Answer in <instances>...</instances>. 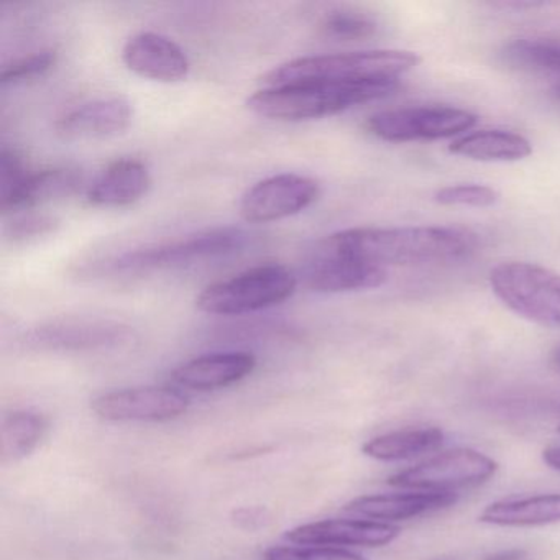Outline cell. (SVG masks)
<instances>
[{
    "instance_id": "1",
    "label": "cell",
    "mask_w": 560,
    "mask_h": 560,
    "mask_svg": "<svg viewBox=\"0 0 560 560\" xmlns=\"http://www.w3.org/2000/svg\"><path fill=\"white\" fill-rule=\"evenodd\" d=\"M477 247V235L467 229L406 225L357 228L337 232L320 244L319 250L365 261L386 270V267L464 260Z\"/></svg>"
},
{
    "instance_id": "2",
    "label": "cell",
    "mask_w": 560,
    "mask_h": 560,
    "mask_svg": "<svg viewBox=\"0 0 560 560\" xmlns=\"http://www.w3.org/2000/svg\"><path fill=\"white\" fill-rule=\"evenodd\" d=\"M398 90V83H303L265 88L248 97L247 107L257 116L283 122L323 119L350 107L383 100Z\"/></svg>"
},
{
    "instance_id": "3",
    "label": "cell",
    "mask_w": 560,
    "mask_h": 560,
    "mask_svg": "<svg viewBox=\"0 0 560 560\" xmlns=\"http://www.w3.org/2000/svg\"><path fill=\"white\" fill-rule=\"evenodd\" d=\"M421 63V57L405 50L355 51V54L320 55L288 61L261 77L265 88L303 83H363L386 81L399 83L402 77Z\"/></svg>"
},
{
    "instance_id": "4",
    "label": "cell",
    "mask_w": 560,
    "mask_h": 560,
    "mask_svg": "<svg viewBox=\"0 0 560 560\" xmlns=\"http://www.w3.org/2000/svg\"><path fill=\"white\" fill-rule=\"evenodd\" d=\"M296 277L283 265H260L229 280L209 284L196 306L214 316H242L268 310L293 296Z\"/></svg>"
},
{
    "instance_id": "5",
    "label": "cell",
    "mask_w": 560,
    "mask_h": 560,
    "mask_svg": "<svg viewBox=\"0 0 560 560\" xmlns=\"http://www.w3.org/2000/svg\"><path fill=\"white\" fill-rule=\"evenodd\" d=\"M498 300L517 316L560 329V275L527 261H504L490 273Z\"/></svg>"
},
{
    "instance_id": "6",
    "label": "cell",
    "mask_w": 560,
    "mask_h": 560,
    "mask_svg": "<svg viewBox=\"0 0 560 560\" xmlns=\"http://www.w3.org/2000/svg\"><path fill=\"white\" fill-rule=\"evenodd\" d=\"M247 237L242 229H209L199 234L188 235L182 241L124 254L114 261L113 270L117 273H147L185 267L195 261L235 254L247 244Z\"/></svg>"
},
{
    "instance_id": "7",
    "label": "cell",
    "mask_w": 560,
    "mask_h": 560,
    "mask_svg": "<svg viewBox=\"0 0 560 560\" xmlns=\"http://www.w3.org/2000/svg\"><path fill=\"white\" fill-rule=\"evenodd\" d=\"M475 124L477 116L465 109L419 106L375 114L366 122V129L385 142H432L462 136Z\"/></svg>"
},
{
    "instance_id": "8",
    "label": "cell",
    "mask_w": 560,
    "mask_h": 560,
    "mask_svg": "<svg viewBox=\"0 0 560 560\" xmlns=\"http://www.w3.org/2000/svg\"><path fill=\"white\" fill-rule=\"evenodd\" d=\"M498 464L474 448H452L406 468L388 478L396 488L416 491H452L455 488L477 487L494 477Z\"/></svg>"
},
{
    "instance_id": "9",
    "label": "cell",
    "mask_w": 560,
    "mask_h": 560,
    "mask_svg": "<svg viewBox=\"0 0 560 560\" xmlns=\"http://www.w3.org/2000/svg\"><path fill=\"white\" fill-rule=\"evenodd\" d=\"M319 195V183L310 176L296 173L270 176L245 192L241 214L252 224L281 221L306 211Z\"/></svg>"
},
{
    "instance_id": "10",
    "label": "cell",
    "mask_w": 560,
    "mask_h": 560,
    "mask_svg": "<svg viewBox=\"0 0 560 560\" xmlns=\"http://www.w3.org/2000/svg\"><path fill=\"white\" fill-rule=\"evenodd\" d=\"M188 406V398L179 389L140 386L97 396L91 408L106 421L165 422L185 415Z\"/></svg>"
},
{
    "instance_id": "11",
    "label": "cell",
    "mask_w": 560,
    "mask_h": 560,
    "mask_svg": "<svg viewBox=\"0 0 560 560\" xmlns=\"http://www.w3.org/2000/svg\"><path fill=\"white\" fill-rule=\"evenodd\" d=\"M130 337L129 327L110 320L63 319L38 327L28 336V342L38 349L80 352L122 346Z\"/></svg>"
},
{
    "instance_id": "12",
    "label": "cell",
    "mask_w": 560,
    "mask_h": 560,
    "mask_svg": "<svg viewBox=\"0 0 560 560\" xmlns=\"http://www.w3.org/2000/svg\"><path fill=\"white\" fill-rule=\"evenodd\" d=\"M122 61L137 77L159 83H178L189 74L185 51L168 37L143 32L127 42Z\"/></svg>"
},
{
    "instance_id": "13",
    "label": "cell",
    "mask_w": 560,
    "mask_h": 560,
    "mask_svg": "<svg viewBox=\"0 0 560 560\" xmlns=\"http://www.w3.org/2000/svg\"><path fill=\"white\" fill-rule=\"evenodd\" d=\"M401 534L398 526L372 520H324L303 524L287 534L303 546L382 547Z\"/></svg>"
},
{
    "instance_id": "14",
    "label": "cell",
    "mask_w": 560,
    "mask_h": 560,
    "mask_svg": "<svg viewBox=\"0 0 560 560\" xmlns=\"http://www.w3.org/2000/svg\"><path fill=\"white\" fill-rule=\"evenodd\" d=\"M132 119V103L126 97L114 96L70 110L58 120L55 129L65 140L110 139L126 132Z\"/></svg>"
},
{
    "instance_id": "15",
    "label": "cell",
    "mask_w": 560,
    "mask_h": 560,
    "mask_svg": "<svg viewBox=\"0 0 560 560\" xmlns=\"http://www.w3.org/2000/svg\"><path fill=\"white\" fill-rule=\"evenodd\" d=\"M458 497L454 491H411V493L369 494L355 498L346 506L349 513L380 523L405 521L424 516L434 511L454 506Z\"/></svg>"
},
{
    "instance_id": "16",
    "label": "cell",
    "mask_w": 560,
    "mask_h": 560,
    "mask_svg": "<svg viewBox=\"0 0 560 560\" xmlns=\"http://www.w3.org/2000/svg\"><path fill=\"white\" fill-rule=\"evenodd\" d=\"M255 366L257 359L248 352L209 353L179 365L172 380L183 388L212 392L247 378Z\"/></svg>"
},
{
    "instance_id": "17",
    "label": "cell",
    "mask_w": 560,
    "mask_h": 560,
    "mask_svg": "<svg viewBox=\"0 0 560 560\" xmlns=\"http://www.w3.org/2000/svg\"><path fill=\"white\" fill-rule=\"evenodd\" d=\"M386 278L383 268L319 250V260L307 273V287L323 294L349 293L382 287Z\"/></svg>"
},
{
    "instance_id": "18",
    "label": "cell",
    "mask_w": 560,
    "mask_h": 560,
    "mask_svg": "<svg viewBox=\"0 0 560 560\" xmlns=\"http://www.w3.org/2000/svg\"><path fill=\"white\" fill-rule=\"evenodd\" d=\"M152 176L139 160H117L110 163L91 185L88 201L100 208H126L136 205L149 192Z\"/></svg>"
},
{
    "instance_id": "19",
    "label": "cell",
    "mask_w": 560,
    "mask_h": 560,
    "mask_svg": "<svg viewBox=\"0 0 560 560\" xmlns=\"http://www.w3.org/2000/svg\"><path fill=\"white\" fill-rule=\"evenodd\" d=\"M480 523L500 527H534L560 523V493L508 498L488 504Z\"/></svg>"
},
{
    "instance_id": "20",
    "label": "cell",
    "mask_w": 560,
    "mask_h": 560,
    "mask_svg": "<svg viewBox=\"0 0 560 560\" xmlns=\"http://www.w3.org/2000/svg\"><path fill=\"white\" fill-rule=\"evenodd\" d=\"M81 183H83V176L80 170L70 168V166H57V168L31 173L21 191L2 209V212L9 214V212L32 211L37 206L70 198L77 195Z\"/></svg>"
},
{
    "instance_id": "21",
    "label": "cell",
    "mask_w": 560,
    "mask_h": 560,
    "mask_svg": "<svg viewBox=\"0 0 560 560\" xmlns=\"http://www.w3.org/2000/svg\"><path fill=\"white\" fill-rule=\"evenodd\" d=\"M451 153L475 162H517L533 153L526 137L508 130H480L458 137L448 147Z\"/></svg>"
},
{
    "instance_id": "22",
    "label": "cell",
    "mask_w": 560,
    "mask_h": 560,
    "mask_svg": "<svg viewBox=\"0 0 560 560\" xmlns=\"http://www.w3.org/2000/svg\"><path fill=\"white\" fill-rule=\"evenodd\" d=\"M442 442L444 432L441 429L411 428L370 439L362 451L366 457L375 460L396 462L438 451Z\"/></svg>"
},
{
    "instance_id": "23",
    "label": "cell",
    "mask_w": 560,
    "mask_h": 560,
    "mask_svg": "<svg viewBox=\"0 0 560 560\" xmlns=\"http://www.w3.org/2000/svg\"><path fill=\"white\" fill-rule=\"evenodd\" d=\"M48 419L40 412L15 411L5 416L0 429V457L2 464L24 460L44 441Z\"/></svg>"
},
{
    "instance_id": "24",
    "label": "cell",
    "mask_w": 560,
    "mask_h": 560,
    "mask_svg": "<svg viewBox=\"0 0 560 560\" xmlns=\"http://www.w3.org/2000/svg\"><path fill=\"white\" fill-rule=\"evenodd\" d=\"M504 60L520 70L560 78V45L546 40H516L504 48Z\"/></svg>"
},
{
    "instance_id": "25",
    "label": "cell",
    "mask_w": 560,
    "mask_h": 560,
    "mask_svg": "<svg viewBox=\"0 0 560 560\" xmlns=\"http://www.w3.org/2000/svg\"><path fill=\"white\" fill-rule=\"evenodd\" d=\"M378 25L369 15L352 11H337L327 15L323 22V32L337 40H363L373 37Z\"/></svg>"
},
{
    "instance_id": "26",
    "label": "cell",
    "mask_w": 560,
    "mask_h": 560,
    "mask_svg": "<svg viewBox=\"0 0 560 560\" xmlns=\"http://www.w3.org/2000/svg\"><path fill=\"white\" fill-rule=\"evenodd\" d=\"M60 229V221L55 215L40 214V212H22L14 215L8 228L5 237L12 244L38 241L42 237L54 235Z\"/></svg>"
},
{
    "instance_id": "27",
    "label": "cell",
    "mask_w": 560,
    "mask_h": 560,
    "mask_svg": "<svg viewBox=\"0 0 560 560\" xmlns=\"http://www.w3.org/2000/svg\"><path fill=\"white\" fill-rule=\"evenodd\" d=\"M57 57L55 50H42L28 55V57L19 58V60H14L2 68L0 83H2V86H9V84H21L25 81L45 77L57 63Z\"/></svg>"
},
{
    "instance_id": "28",
    "label": "cell",
    "mask_w": 560,
    "mask_h": 560,
    "mask_svg": "<svg viewBox=\"0 0 560 560\" xmlns=\"http://www.w3.org/2000/svg\"><path fill=\"white\" fill-rule=\"evenodd\" d=\"M28 176L31 172L24 155L4 147L0 152V209H4L15 198Z\"/></svg>"
},
{
    "instance_id": "29",
    "label": "cell",
    "mask_w": 560,
    "mask_h": 560,
    "mask_svg": "<svg viewBox=\"0 0 560 560\" xmlns=\"http://www.w3.org/2000/svg\"><path fill=\"white\" fill-rule=\"evenodd\" d=\"M434 201L441 206L490 208L500 201V192L487 185H454L435 191Z\"/></svg>"
},
{
    "instance_id": "30",
    "label": "cell",
    "mask_w": 560,
    "mask_h": 560,
    "mask_svg": "<svg viewBox=\"0 0 560 560\" xmlns=\"http://www.w3.org/2000/svg\"><path fill=\"white\" fill-rule=\"evenodd\" d=\"M265 560H365L359 553L337 547H271L265 552Z\"/></svg>"
},
{
    "instance_id": "31",
    "label": "cell",
    "mask_w": 560,
    "mask_h": 560,
    "mask_svg": "<svg viewBox=\"0 0 560 560\" xmlns=\"http://www.w3.org/2000/svg\"><path fill=\"white\" fill-rule=\"evenodd\" d=\"M542 460L553 470H560V447H549L542 452Z\"/></svg>"
},
{
    "instance_id": "32",
    "label": "cell",
    "mask_w": 560,
    "mask_h": 560,
    "mask_svg": "<svg viewBox=\"0 0 560 560\" xmlns=\"http://www.w3.org/2000/svg\"><path fill=\"white\" fill-rule=\"evenodd\" d=\"M550 93H552V96L556 97L557 101H560V78H556V81H553Z\"/></svg>"
},
{
    "instance_id": "33",
    "label": "cell",
    "mask_w": 560,
    "mask_h": 560,
    "mask_svg": "<svg viewBox=\"0 0 560 560\" xmlns=\"http://www.w3.org/2000/svg\"><path fill=\"white\" fill-rule=\"evenodd\" d=\"M553 360H556V365L560 369V347L556 350V353H553Z\"/></svg>"
}]
</instances>
